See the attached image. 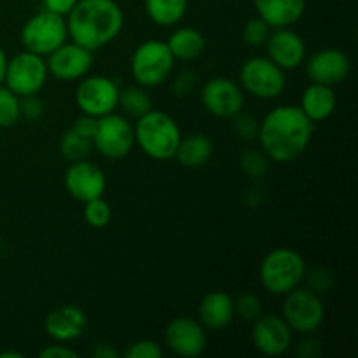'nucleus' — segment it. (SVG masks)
Segmentation results:
<instances>
[{
    "label": "nucleus",
    "instance_id": "79ce46f5",
    "mask_svg": "<svg viewBox=\"0 0 358 358\" xmlns=\"http://www.w3.org/2000/svg\"><path fill=\"white\" fill-rule=\"evenodd\" d=\"M6 69H7V56H6V52H3V49L0 48V84H3Z\"/></svg>",
    "mask_w": 358,
    "mask_h": 358
},
{
    "label": "nucleus",
    "instance_id": "a19ab883",
    "mask_svg": "<svg viewBox=\"0 0 358 358\" xmlns=\"http://www.w3.org/2000/svg\"><path fill=\"white\" fill-rule=\"evenodd\" d=\"M297 353L304 358H311L318 353V343L313 341V339H304V341L299 343V348H297Z\"/></svg>",
    "mask_w": 358,
    "mask_h": 358
},
{
    "label": "nucleus",
    "instance_id": "e433bc0d",
    "mask_svg": "<svg viewBox=\"0 0 358 358\" xmlns=\"http://www.w3.org/2000/svg\"><path fill=\"white\" fill-rule=\"evenodd\" d=\"M96 124H98L96 117H93V115L83 114V115H79L76 121H73L72 129L76 133H79L80 136H84V138L93 140L94 131H96Z\"/></svg>",
    "mask_w": 358,
    "mask_h": 358
},
{
    "label": "nucleus",
    "instance_id": "6e6552de",
    "mask_svg": "<svg viewBox=\"0 0 358 358\" xmlns=\"http://www.w3.org/2000/svg\"><path fill=\"white\" fill-rule=\"evenodd\" d=\"M283 297L282 317L292 332L310 336L322 327L325 320V306L317 292L297 287Z\"/></svg>",
    "mask_w": 358,
    "mask_h": 358
},
{
    "label": "nucleus",
    "instance_id": "2f4dec72",
    "mask_svg": "<svg viewBox=\"0 0 358 358\" xmlns=\"http://www.w3.org/2000/svg\"><path fill=\"white\" fill-rule=\"evenodd\" d=\"M233 121V131L236 133V136L240 140H255L259 135V119L255 115L248 114V112H238L234 117H231Z\"/></svg>",
    "mask_w": 358,
    "mask_h": 358
},
{
    "label": "nucleus",
    "instance_id": "393cba45",
    "mask_svg": "<svg viewBox=\"0 0 358 358\" xmlns=\"http://www.w3.org/2000/svg\"><path fill=\"white\" fill-rule=\"evenodd\" d=\"M189 0H145V13L157 27H173L184 20Z\"/></svg>",
    "mask_w": 358,
    "mask_h": 358
},
{
    "label": "nucleus",
    "instance_id": "2eb2a0df",
    "mask_svg": "<svg viewBox=\"0 0 358 358\" xmlns=\"http://www.w3.org/2000/svg\"><path fill=\"white\" fill-rule=\"evenodd\" d=\"M294 332L280 315H261L254 320L252 343L268 357H282L292 346Z\"/></svg>",
    "mask_w": 358,
    "mask_h": 358
},
{
    "label": "nucleus",
    "instance_id": "4c0bfd02",
    "mask_svg": "<svg viewBox=\"0 0 358 358\" xmlns=\"http://www.w3.org/2000/svg\"><path fill=\"white\" fill-rule=\"evenodd\" d=\"M77 3V0H42V7L49 13H55L58 16L66 17L70 10L73 9V6Z\"/></svg>",
    "mask_w": 358,
    "mask_h": 358
},
{
    "label": "nucleus",
    "instance_id": "7c9ffc66",
    "mask_svg": "<svg viewBox=\"0 0 358 358\" xmlns=\"http://www.w3.org/2000/svg\"><path fill=\"white\" fill-rule=\"evenodd\" d=\"M271 30L273 28L264 20L255 16L247 21V24L243 27V31H241V37H243L245 44L250 45V48H261V45L266 44Z\"/></svg>",
    "mask_w": 358,
    "mask_h": 358
},
{
    "label": "nucleus",
    "instance_id": "473e14b6",
    "mask_svg": "<svg viewBox=\"0 0 358 358\" xmlns=\"http://www.w3.org/2000/svg\"><path fill=\"white\" fill-rule=\"evenodd\" d=\"M234 315L247 322L257 320L262 315V303L255 294H241L234 299Z\"/></svg>",
    "mask_w": 358,
    "mask_h": 358
},
{
    "label": "nucleus",
    "instance_id": "f03ea898",
    "mask_svg": "<svg viewBox=\"0 0 358 358\" xmlns=\"http://www.w3.org/2000/svg\"><path fill=\"white\" fill-rule=\"evenodd\" d=\"M65 20L70 41L93 52L114 42L124 28V13L115 0H77Z\"/></svg>",
    "mask_w": 358,
    "mask_h": 358
},
{
    "label": "nucleus",
    "instance_id": "bb28decb",
    "mask_svg": "<svg viewBox=\"0 0 358 358\" xmlns=\"http://www.w3.org/2000/svg\"><path fill=\"white\" fill-rule=\"evenodd\" d=\"M91 149H93V143L91 140L84 138L79 133L73 131L72 128L69 131H65L59 138V154L65 161L69 163H76V161L87 159Z\"/></svg>",
    "mask_w": 358,
    "mask_h": 358
},
{
    "label": "nucleus",
    "instance_id": "4468645a",
    "mask_svg": "<svg viewBox=\"0 0 358 358\" xmlns=\"http://www.w3.org/2000/svg\"><path fill=\"white\" fill-rule=\"evenodd\" d=\"M63 184L66 192L80 203L101 198L107 191V177L103 170L87 159L70 163L63 177Z\"/></svg>",
    "mask_w": 358,
    "mask_h": 358
},
{
    "label": "nucleus",
    "instance_id": "a878e982",
    "mask_svg": "<svg viewBox=\"0 0 358 358\" xmlns=\"http://www.w3.org/2000/svg\"><path fill=\"white\" fill-rule=\"evenodd\" d=\"M119 107L126 115L138 119L152 108V98L143 86H129L119 93Z\"/></svg>",
    "mask_w": 358,
    "mask_h": 358
},
{
    "label": "nucleus",
    "instance_id": "20e7f679",
    "mask_svg": "<svg viewBox=\"0 0 358 358\" xmlns=\"http://www.w3.org/2000/svg\"><path fill=\"white\" fill-rule=\"evenodd\" d=\"M306 276L304 257L294 248H275L269 252L259 268V280L264 290L273 296H285L303 285Z\"/></svg>",
    "mask_w": 358,
    "mask_h": 358
},
{
    "label": "nucleus",
    "instance_id": "1a4fd4ad",
    "mask_svg": "<svg viewBox=\"0 0 358 358\" xmlns=\"http://www.w3.org/2000/svg\"><path fill=\"white\" fill-rule=\"evenodd\" d=\"M91 143L105 159H122L135 149V129L131 121L115 112L103 115L98 119Z\"/></svg>",
    "mask_w": 358,
    "mask_h": 358
},
{
    "label": "nucleus",
    "instance_id": "9d476101",
    "mask_svg": "<svg viewBox=\"0 0 358 358\" xmlns=\"http://www.w3.org/2000/svg\"><path fill=\"white\" fill-rule=\"evenodd\" d=\"M48 65L44 56H38L24 49L20 55L7 59L3 86L9 87L17 96H30L38 94L48 80Z\"/></svg>",
    "mask_w": 358,
    "mask_h": 358
},
{
    "label": "nucleus",
    "instance_id": "0eeeda50",
    "mask_svg": "<svg viewBox=\"0 0 358 358\" xmlns=\"http://www.w3.org/2000/svg\"><path fill=\"white\" fill-rule=\"evenodd\" d=\"M66 41H69L66 20L45 9L28 17L27 23L21 28L23 48L44 58Z\"/></svg>",
    "mask_w": 358,
    "mask_h": 358
},
{
    "label": "nucleus",
    "instance_id": "7ed1b4c3",
    "mask_svg": "<svg viewBox=\"0 0 358 358\" xmlns=\"http://www.w3.org/2000/svg\"><path fill=\"white\" fill-rule=\"evenodd\" d=\"M133 129H135V145H138L145 156L156 161L173 159L180 143L182 131L170 114L150 108L147 114L136 119Z\"/></svg>",
    "mask_w": 358,
    "mask_h": 358
},
{
    "label": "nucleus",
    "instance_id": "f3484780",
    "mask_svg": "<svg viewBox=\"0 0 358 358\" xmlns=\"http://www.w3.org/2000/svg\"><path fill=\"white\" fill-rule=\"evenodd\" d=\"M264 45L268 58L285 72L299 69L306 62L304 38L296 30H292V27L273 28Z\"/></svg>",
    "mask_w": 358,
    "mask_h": 358
},
{
    "label": "nucleus",
    "instance_id": "a211bd4d",
    "mask_svg": "<svg viewBox=\"0 0 358 358\" xmlns=\"http://www.w3.org/2000/svg\"><path fill=\"white\" fill-rule=\"evenodd\" d=\"M352 62L339 48H324L306 62V76L311 83L336 86L350 76Z\"/></svg>",
    "mask_w": 358,
    "mask_h": 358
},
{
    "label": "nucleus",
    "instance_id": "58836bf2",
    "mask_svg": "<svg viewBox=\"0 0 358 358\" xmlns=\"http://www.w3.org/2000/svg\"><path fill=\"white\" fill-rule=\"evenodd\" d=\"M77 352L66 346V343H56V345L48 346L41 352V358H76Z\"/></svg>",
    "mask_w": 358,
    "mask_h": 358
},
{
    "label": "nucleus",
    "instance_id": "5701e85b",
    "mask_svg": "<svg viewBox=\"0 0 358 358\" xmlns=\"http://www.w3.org/2000/svg\"><path fill=\"white\" fill-rule=\"evenodd\" d=\"M213 156V142L210 136L203 133H191L187 136H182L180 143L177 147L178 163L185 168H201L212 159Z\"/></svg>",
    "mask_w": 358,
    "mask_h": 358
},
{
    "label": "nucleus",
    "instance_id": "cd10ccee",
    "mask_svg": "<svg viewBox=\"0 0 358 358\" xmlns=\"http://www.w3.org/2000/svg\"><path fill=\"white\" fill-rule=\"evenodd\" d=\"M21 119V98L0 84V126L10 128Z\"/></svg>",
    "mask_w": 358,
    "mask_h": 358
},
{
    "label": "nucleus",
    "instance_id": "423d86ee",
    "mask_svg": "<svg viewBox=\"0 0 358 358\" xmlns=\"http://www.w3.org/2000/svg\"><path fill=\"white\" fill-rule=\"evenodd\" d=\"M245 94L275 100L287 90L285 70L273 63L268 56H252L241 65L240 83Z\"/></svg>",
    "mask_w": 358,
    "mask_h": 358
},
{
    "label": "nucleus",
    "instance_id": "dca6fc26",
    "mask_svg": "<svg viewBox=\"0 0 358 358\" xmlns=\"http://www.w3.org/2000/svg\"><path fill=\"white\" fill-rule=\"evenodd\" d=\"M164 343L171 353L196 358L206 350V329L191 317H177L166 325Z\"/></svg>",
    "mask_w": 358,
    "mask_h": 358
},
{
    "label": "nucleus",
    "instance_id": "c85d7f7f",
    "mask_svg": "<svg viewBox=\"0 0 358 358\" xmlns=\"http://www.w3.org/2000/svg\"><path fill=\"white\" fill-rule=\"evenodd\" d=\"M84 220L87 226L94 227V229H103L110 224L112 208L108 201H105L103 196L84 203Z\"/></svg>",
    "mask_w": 358,
    "mask_h": 358
},
{
    "label": "nucleus",
    "instance_id": "412c9836",
    "mask_svg": "<svg viewBox=\"0 0 358 358\" xmlns=\"http://www.w3.org/2000/svg\"><path fill=\"white\" fill-rule=\"evenodd\" d=\"M255 13L271 28L294 27L306 13L308 0H252Z\"/></svg>",
    "mask_w": 358,
    "mask_h": 358
},
{
    "label": "nucleus",
    "instance_id": "f8f14e48",
    "mask_svg": "<svg viewBox=\"0 0 358 358\" xmlns=\"http://www.w3.org/2000/svg\"><path fill=\"white\" fill-rule=\"evenodd\" d=\"M201 103L206 112L220 119H231L243 110L245 91L227 77H213L201 90Z\"/></svg>",
    "mask_w": 358,
    "mask_h": 358
},
{
    "label": "nucleus",
    "instance_id": "aec40b11",
    "mask_svg": "<svg viewBox=\"0 0 358 358\" xmlns=\"http://www.w3.org/2000/svg\"><path fill=\"white\" fill-rule=\"evenodd\" d=\"M198 317L199 324L206 331H224L226 327H229L234 318V299L222 290L206 294L199 303Z\"/></svg>",
    "mask_w": 358,
    "mask_h": 358
},
{
    "label": "nucleus",
    "instance_id": "37998d69",
    "mask_svg": "<svg viewBox=\"0 0 358 358\" xmlns=\"http://www.w3.org/2000/svg\"><path fill=\"white\" fill-rule=\"evenodd\" d=\"M23 358V353H17V352H3L0 353V358Z\"/></svg>",
    "mask_w": 358,
    "mask_h": 358
},
{
    "label": "nucleus",
    "instance_id": "c756f323",
    "mask_svg": "<svg viewBox=\"0 0 358 358\" xmlns=\"http://www.w3.org/2000/svg\"><path fill=\"white\" fill-rule=\"evenodd\" d=\"M241 171L250 178H262L269 170V157L262 150L250 149L241 154Z\"/></svg>",
    "mask_w": 358,
    "mask_h": 358
},
{
    "label": "nucleus",
    "instance_id": "9b49d317",
    "mask_svg": "<svg viewBox=\"0 0 358 358\" xmlns=\"http://www.w3.org/2000/svg\"><path fill=\"white\" fill-rule=\"evenodd\" d=\"M119 86L105 76H86L76 90V103L83 114L100 119L119 107Z\"/></svg>",
    "mask_w": 358,
    "mask_h": 358
},
{
    "label": "nucleus",
    "instance_id": "72a5a7b5",
    "mask_svg": "<svg viewBox=\"0 0 358 358\" xmlns=\"http://www.w3.org/2000/svg\"><path fill=\"white\" fill-rule=\"evenodd\" d=\"M126 358H161L163 357V348L159 343L152 339H140L129 345V348L124 352Z\"/></svg>",
    "mask_w": 358,
    "mask_h": 358
},
{
    "label": "nucleus",
    "instance_id": "f257e3e1",
    "mask_svg": "<svg viewBox=\"0 0 358 358\" xmlns=\"http://www.w3.org/2000/svg\"><path fill=\"white\" fill-rule=\"evenodd\" d=\"M315 122L297 105H278L259 122L261 150L275 163H292L313 140Z\"/></svg>",
    "mask_w": 358,
    "mask_h": 358
},
{
    "label": "nucleus",
    "instance_id": "f704fd0d",
    "mask_svg": "<svg viewBox=\"0 0 358 358\" xmlns=\"http://www.w3.org/2000/svg\"><path fill=\"white\" fill-rule=\"evenodd\" d=\"M304 282H308L310 289L317 294L327 292V290L334 285L332 273L325 268H315V269H311V271H308L306 269Z\"/></svg>",
    "mask_w": 358,
    "mask_h": 358
},
{
    "label": "nucleus",
    "instance_id": "39448f33",
    "mask_svg": "<svg viewBox=\"0 0 358 358\" xmlns=\"http://www.w3.org/2000/svg\"><path fill=\"white\" fill-rule=\"evenodd\" d=\"M173 65L175 58L168 44L156 38L142 42L133 51L129 62L133 79L143 87H156L163 84L170 77Z\"/></svg>",
    "mask_w": 358,
    "mask_h": 358
},
{
    "label": "nucleus",
    "instance_id": "c9c22d12",
    "mask_svg": "<svg viewBox=\"0 0 358 358\" xmlns=\"http://www.w3.org/2000/svg\"><path fill=\"white\" fill-rule=\"evenodd\" d=\"M42 115H44V101L38 98V94L21 98V117L27 119L28 122H37L41 121Z\"/></svg>",
    "mask_w": 358,
    "mask_h": 358
},
{
    "label": "nucleus",
    "instance_id": "ddd939ff",
    "mask_svg": "<svg viewBox=\"0 0 358 358\" xmlns=\"http://www.w3.org/2000/svg\"><path fill=\"white\" fill-rule=\"evenodd\" d=\"M45 65H48V72L51 73L55 79L66 80H79L90 73L91 66H93L94 56L93 51L83 48V45L76 44L72 41H66L59 45L58 49L45 56Z\"/></svg>",
    "mask_w": 358,
    "mask_h": 358
},
{
    "label": "nucleus",
    "instance_id": "6ab92c4d",
    "mask_svg": "<svg viewBox=\"0 0 358 358\" xmlns=\"http://www.w3.org/2000/svg\"><path fill=\"white\" fill-rule=\"evenodd\" d=\"M87 317L76 304H63L45 317L44 329L56 343H72L84 334Z\"/></svg>",
    "mask_w": 358,
    "mask_h": 358
},
{
    "label": "nucleus",
    "instance_id": "ea45409f",
    "mask_svg": "<svg viewBox=\"0 0 358 358\" xmlns=\"http://www.w3.org/2000/svg\"><path fill=\"white\" fill-rule=\"evenodd\" d=\"M91 355H93L94 358H117L119 353H117V350H115L112 345H107V343H100V345H96V348L91 352Z\"/></svg>",
    "mask_w": 358,
    "mask_h": 358
},
{
    "label": "nucleus",
    "instance_id": "4be33fe9",
    "mask_svg": "<svg viewBox=\"0 0 358 358\" xmlns=\"http://www.w3.org/2000/svg\"><path fill=\"white\" fill-rule=\"evenodd\" d=\"M336 107H338V98L332 86H327V84L311 83L301 94L299 108L315 124L331 117Z\"/></svg>",
    "mask_w": 358,
    "mask_h": 358
},
{
    "label": "nucleus",
    "instance_id": "b1692460",
    "mask_svg": "<svg viewBox=\"0 0 358 358\" xmlns=\"http://www.w3.org/2000/svg\"><path fill=\"white\" fill-rule=\"evenodd\" d=\"M168 48L175 59L180 62H192L205 52L206 41L205 35L192 27L177 28L168 38Z\"/></svg>",
    "mask_w": 358,
    "mask_h": 358
}]
</instances>
